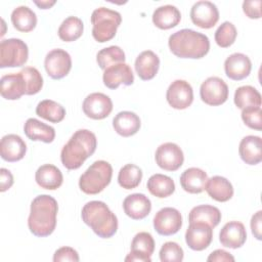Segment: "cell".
<instances>
[{
  "label": "cell",
  "mask_w": 262,
  "mask_h": 262,
  "mask_svg": "<svg viewBox=\"0 0 262 262\" xmlns=\"http://www.w3.org/2000/svg\"><path fill=\"white\" fill-rule=\"evenodd\" d=\"M57 211L58 205L53 196L49 194L36 196L31 203L28 218L30 231L38 237L50 235L56 226Z\"/></svg>",
  "instance_id": "obj_1"
},
{
  "label": "cell",
  "mask_w": 262,
  "mask_h": 262,
  "mask_svg": "<svg viewBox=\"0 0 262 262\" xmlns=\"http://www.w3.org/2000/svg\"><path fill=\"white\" fill-rule=\"evenodd\" d=\"M96 145L97 140L93 132L79 129L63 145L60 151V161L68 170H76L94 154Z\"/></svg>",
  "instance_id": "obj_2"
},
{
  "label": "cell",
  "mask_w": 262,
  "mask_h": 262,
  "mask_svg": "<svg viewBox=\"0 0 262 262\" xmlns=\"http://www.w3.org/2000/svg\"><path fill=\"white\" fill-rule=\"evenodd\" d=\"M171 52L180 58L199 59L210 50L209 38L191 29H182L173 33L168 40Z\"/></svg>",
  "instance_id": "obj_3"
},
{
  "label": "cell",
  "mask_w": 262,
  "mask_h": 262,
  "mask_svg": "<svg viewBox=\"0 0 262 262\" xmlns=\"http://www.w3.org/2000/svg\"><path fill=\"white\" fill-rule=\"evenodd\" d=\"M82 220L101 238L112 237L118 230L117 216L101 201H91L84 205Z\"/></svg>",
  "instance_id": "obj_4"
},
{
  "label": "cell",
  "mask_w": 262,
  "mask_h": 262,
  "mask_svg": "<svg viewBox=\"0 0 262 262\" xmlns=\"http://www.w3.org/2000/svg\"><path fill=\"white\" fill-rule=\"evenodd\" d=\"M112 176L113 168L108 162L95 161L80 176L79 187L86 194H97L110 184Z\"/></svg>",
  "instance_id": "obj_5"
},
{
  "label": "cell",
  "mask_w": 262,
  "mask_h": 262,
  "mask_svg": "<svg viewBox=\"0 0 262 262\" xmlns=\"http://www.w3.org/2000/svg\"><path fill=\"white\" fill-rule=\"evenodd\" d=\"M90 20L93 26V38L97 42L103 43L115 37L117 29L122 23V16L116 10H112L106 7H99L93 10Z\"/></svg>",
  "instance_id": "obj_6"
},
{
  "label": "cell",
  "mask_w": 262,
  "mask_h": 262,
  "mask_svg": "<svg viewBox=\"0 0 262 262\" xmlns=\"http://www.w3.org/2000/svg\"><path fill=\"white\" fill-rule=\"evenodd\" d=\"M29 56L28 45L20 39L10 38L0 43V68H17L24 66Z\"/></svg>",
  "instance_id": "obj_7"
},
{
  "label": "cell",
  "mask_w": 262,
  "mask_h": 262,
  "mask_svg": "<svg viewBox=\"0 0 262 262\" xmlns=\"http://www.w3.org/2000/svg\"><path fill=\"white\" fill-rule=\"evenodd\" d=\"M200 96L206 104H223L228 98V86L219 77H209L201 85Z\"/></svg>",
  "instance_id": "obj_8"
},
{
  "label": "cell",
  "mask_w": 262,
  "mask_h": 262,
  "mask_svg": "<svg viewBox=\"0 0 262 262\" xmlns=\"http://www.w3.org/2000/svg\"><path fill=\"white\" fill-rule=\"evenodd\" d=\"M44 67L50 78L54 80L62 79L72 69L71 55L63 49H52L45 56Z\"/></svg>",
  "instance_id": "obj_9"
},
{
  "label": "cell",
  "mask_w": 262,
  "mask_h": 262,
  "mask_svg": "<svg viewBox=\"0 0 262 262\" xmlns=\"http://www.w3.org/2000/svg\"><path fill=\"white\" fill-rule=\"evenodd\" d=\"M182 226V216L180 212L171 207L159 210L154 217V227L156 231L164 236L175 234Z\"/></svg>",
  "instance_id": "obj_10"
},
{
  "label": "cell",
  "mask_w": 262,
  "mask_h": 262,
  "mask_svg": "<svg viewBox=\"0 0 262 262\" xmlns=\"http://www.w3.org/2000/svg\"><path fill=\"white\" fill-rule=\"evenodd\" d=\"M155 159L161 169L172 172L178 170L184 162L182 149L173 142L161 144L156 150Z\"/></svg>",
  "instance_id": "obj_11"
},
{
  "label": "cell",
  "mask_w": 262,
  "mask_h": 262,
  "mask_svg": "<svg viewBox=\"0 0 262 262\" xmlns=\"http://www.w3.org/2000/svg\"><path fill=\"white\" fill-rule=\"evenodd\" d=\"M82 108L84 114L93 120H102L113 111V101L106 94L94 92L86 96Z\"/></svg>",
  "instance_id": "obj_12"
},
{
  "label": "cell",
  "mask_w": 262,
  "mask_h": 262,
  "mask_svg": "<svg viewBox=\"0 0 262 262\" xmlns=\"http://www.w3.org/2000/svg\"><path fill=\"white\" fill-rule=\"evenodd\" d=\"M166 99L173 108H187L193 101V90L191 85L184 80H175L167 89Z\"/></svg>",
  "instance_id": "obj_13"
},
{
  "label": "cell",
  "mask_w": 262,
  "mask_h": 262,
  "mask_svg": "<svg viewBox=\"0 0 262 262\" xmlns=\"http://www.w3.org/2000/svg\"><path fill=\"white\" fill-rule=\"evenodd\" d=\"M190 19L202 29H211L219 19L218 8L213 2L198 1L190 9Z\"/></svg>",
  "instance_id": "obj_14"
},
{
  "label": "cell",
  "mask_w": 262,
  "mask_h": 262,
  "mask_svg": "<svg viewBox=\"0 0 262 262\" xmlns=\"http://www.w3.org/2000/svg\"><path fill=\"white\" fill-rule=\"evenodd\" d=\"M213 239V228L203 222L189 223L185 232V242L193 251L207 249Z\"/></svg>",
  "instance_id": "obj_15"
},
{
  "label": "cell",
  "mask_w": 262,
  "mask_h": 262,
  "mask_svg": "<svg viewBox=\"0 0 262 262\" xmlns=\"http://www.w3.org/2000/svg\"><path fill=\"white\" fill-rule=\"evenodd\" d=\"M102 81L107 88L117 89L121 84L126 86L132 85L134 82V75L129 64L121 62L105 69Z\"/></svg>",
  "instance_id": "obj_16"
},
{
  "label": "cell",
  "mask_w": 262,
  "mask_h": 262,
  "mask_svg": "<svg viewBox=\"0 0 262 262\" xmlns=\"http://www.w3.org/2000/svg\"><path fill=\"white\" fill-rule=\"evenodd\" d=\"M252 70L250 58L239 52L230 54L224 61V71L226 76L234 81H241L247 78Z\"/></svg>",
  "instance_id": "obj_17"
},
{
  "label": "cell",
  "mask_w": 262,
  "mask_h": 262,
  "mask_svg": "<svg viewBox=\"0 0 262 262\" xmlns=\"http://www.w3.org/2000/svg\"><path fill=\"white\" fill-rule=\"evenodd\" d=\"M27 151V144L23 138L16 134L4 135L0 142V155L6 162L20 161Z\"/></svg>",
  "instance_id": "obj_18"
},
{
  "label": "cell",
  "mask_w": 262,
  "mask_h": 262,
  "mask_svg": "<svg viewBox=\"0 0 262 262\" xmlns=\"http://www.w3.org/2000/svg\"><path fill=\"white\" fill-rule=\"evenodd\" d=\"M247 239V231L239 221H229L220 230L219 241L225 248H241Z\"/></svg>",
  "instance_id": "obj_19"
},
{
  "label": "cell",
  "mask_w": 262,
  "mask_h": 262,
  "mask_svg": "<svg viewBox=\"0 0 262 262\" xmlns=\"http://www.w3.org/2000/svg\"><path fill=\"white\" fill-rule=\"evenodd\" d=\"M125 214L134 220L144 219L151 210L150 200L143 193H132L123 202Z\"/></svg>",
  "instance_id": "obj_20"
},
{
  "label": "cell",
  "mask_w": 262,
  "mask_h": 262,
  "mask_svg": "<svg viewBox=\"0 0 262 262\" xmlns=\"http://www.w3.org/2000/svg\"><path fill=\"white\" fill-rule=\"evenodd\" d=\"M1 96L8 100L19 99L27 92V85L20 72L4 75L0 80Z\"/></svg>",
  "instance_id": "obj_21"
},
{
  "label": "cell",
  "mask_w": 262,
  "mask_h": 262,
  "mask_svg": "<svg viewBox=\"0 0 262 262\" xmlns=\"http://www.w3.org/2000/svg\"><path fill=\"white\" fill-rule=\"evenodd\" d=\"M241 159L248 165H257L262 161V139L259 136L244 137L238 146Z\"/></svg>",
  "instance_id": "obj_22"
},
{
  "label": "cell",
  "mask_w": 262,
  "mask_h": 262,
  "mask_svg": "<svg viewBox=\"0 0 262 262\" xmlns=\"http://www.w3.org/2000/svg\"><path fill=\"white\" fill-rule=\"evenodd\" d=\"M135 71L138 77L143 80H151L160 68V58L151 50L142 51L135 59Z\"/></svg>",
  "instance_id": "obj_23"
},
{
  "label": "cell",
  "mask_w": 262,
  "mask_h": 262,
  "mask_svg": "<svg viewBox=\"0 0 262 262\" xmlns=\"http://www.w3.org/2000/svg\"><path fill=\"white\" fill-rule=\"evenodd\" d=\"M140 126V119L133 112H120L113 119V127L115 131L123 137H129L136 134L139 131Z\"/></svg>",
  "instance_id": "obj_24"
},
{
  "label": "cell",
  "mask_w": 262,
  "mask_h": 262,
  "mask_svg": "<svg viewBox=\"0 0 262 262\" xmlns=\"http://www.w3.org/2000/svg\"><path fill=\"white\" fill-rule=\"evenodd\" d=\"M35 180L41 188L54 190L62 184L63 177L61 171L56 166L45 164L37 169Z\"/></svg>",
  "instance_id": "obj_25"
},
{
  "label": "cell",
  "mask_w": 262,
  "mask_h": 262,
  "mask_svg": "<svg viewBox=\"0 0 262 262\" xmlns=\"http://www.w3.org/2000/svg\"><path fill=\"white\" fill-rule=\"evenodd\" d=\"M24 132L26 136L33 141L50 143L55 138L54 128L35 118H30L26 121L24 126Z\"/></svg>",
  "instance_id": "obj_26"
},
{
  "label": "cell",
  "mask_w": 262,
  "mask_h": 262,
  "mask_svg": "<svg viewBox=\"0 0 262 262\" xmlns=\"http://www.w3.org/2000/svg\"><path fill=\"white\" fill-rule=\"evenodd\" d=\"M207 180V173L195 167L186 169L180 175L181 187L188 193H201L205 189Z\"/></svg>",
  "instance_id": "obj_27"
},
{
  "label": "cell",
  "mask_w": 262,
  "mask_h": 262,
  "mask_svg": "<svg viewBox=\"0 0 262 262\" xmlns=\"http://www.w3.org/2000/svg\"><path fill=\"white\" fill-rule=\"evenodd\" d=\"M205 189L208 194L217 202H227L233 195L232 184L225 177L215 175L206 182Z\"/></svg>",
  "instance_id": "obj_28"
},
{
  "label": "cell",
  "mask_w": 262,
  "mask_h": 262,
  "mask_svg": "<svg viewBox=\"0 0 262 262\" xmlns=\"http://www.w3.org/2000/svg\"><path fill=\"white\" fill-rule=\"evenodd\" d=\"M181 19V13L179 9L174 5H163L152 13L154 25L161 30H169L176 27Z\"/></svg>",
  "instance_id": "obj_29"
},
{
  "label": "cell",
  "mask_w": 262,
  "mask_h": 262,
  "mask_svg": "<svg viewBox=\"0 0 262 262\" xmlns=\"http://www.w3.org/2000/svg\"><path fill=\"white\" fill-rule=\"evenodd\" d=\"M188 221L189 223L203 222L214 228L221 221V212L217 207L211 205L195 206L188 214Z\"/></svg>",
  "instance_id": "obj_30"
},
{
  "label": "cell",
  "mask_w": 262,
  "mask_h": 262,
  "mask_svg": "<svg viewBox=\"0 0 262 262\" xmlns=\"http://www.w3.org/2000/svg\"><path fill=\"white\" fill-rule=\"evenodd\" d=\"M11 23L19 32H31L37 25L36 13L28 6L20 5L13 9L11 12Z\"/></svg>",
  "instance_id": "obj_31"
},
{
  "label": "cell",
  "mask_w": 262,
  "mask_h": 262,
  "mask_svg": "<svg viewBox=\"0 0 262 262\" xmlns=\"http://www.w3.org/2000/svg\"><path fill=\"white\" fill-rule=\"evenodd\" d=\"M147 189L148 191L159 198H167L171 195L175 190V183L173 179L164 174H154L147 180Z\"/></svg>",
  "instance_id": "obj_32"
},
{
  "label": "cell",
  "mask_w": 262,
  "mask_h": 262,
  "mask_svg": "<svg viewBox=\"0 0 262 262\" xmlns=\"http://www.w3.org/2000/svg\"><path fill=\"white\" fill-rule=\"evenodd\" d=\"M36 114L51 123H59L66 117V110L60 103L54 100L44 99L37 104Z\"/></svg>",
  "instance_id": "obj_33"
},
{
  "label": "cell",
  "mask_w": 262,
  "mask_h": 262,
  "mask_svg": "<svg viewBox=\"0 0 262 262\" xmlns=\"http://www.w3.org/2000/svg\"><path fill=\"white\" fill-rule=\"evenodd\" d=\"M84 24L81 18L77 16H69L60 24L57 34L60 40L64 42H73L82 36Z\"/></svg>",
  "instance_id": "obj_34"
},
{
  "label": "cell",
  "mask_w": 262,
  "mask_h": 262,
  "mask_svg": "<svg viewBox=\"0 0 262 262\" xmlns=\"http://www.w3.org/2000/svg\"><path fill=\"white\" fill-rule=\"evenodd\" d=\"M233 100L234 104L241 110L248 106H261V94L256 88L250 85L236 88Z\"/></svg>",
  "instance_id": "obj_35"
},
{
  "label": "cell",
  "mask_w": 262,
  "mask_h": 262,
  "mask_svg": "<svg viewBox=\"0 0 262 262\" xmlns=\"http://www.w3.org/2000/svg\"><path fill=\"white\" fill-rule=\"evenodd\" d=\"M142 179L141 169L134 164L123 166L118 174L119 185L125 189H133L137 187Z\"/></svg>",
  "instance_id": "obj_36"
},
{
  "label": "cell",
  "mask_w": 262,
  "mask_h": 262,
  "mask_svg": "<svg viewBox=\"0 0 262 262\" xmlns=\"http://www.w3.org/2000/svg\"><path fill=\"white\" fill-rule=\"evenodd\" d=\"M125 52L123 49L119 46H110L105 47L101 50H99L96 54V61L99 66L100 69L105 70L108 67L116 64V63H121L125 62Z\"/></svg>",
  "instance_id": "obj_37"
},
{
  "label": "cell",
  "mask_w": 262,
  "mask_h": 262,
  "mask_svg": "<svg viewBox=\"0 0 262 262\" xmlns=\"http://www.w3.org/2000/svg\"><path fill=\"white\" fill-rule=\"evenodd\" d=\"M155 251V239L148 232L141 231L135 234L131 243V253L150 258Z\"/></svg>",
  "instance_id": "obj_38"
},
{
  "label": "cell",
  "mask_w": 262,
  "mask_h": 262,
  "mask_svg": "<svg viewBox=\"0 0 262 262\" xmlns=\"http://www.w3.org/2000/svg\"><path fill=\"white\" fill-rule=\"evenodd\" d=\"M237 36L235 26L230 21H224L221 24L215 32V42L222 48L231 46Z\"/></svg>",
  "instance_id": "obj_39"
},
{
  "label": "cell",
  "mask_w": 262,
  "mask_h": 262,
  "mask_svg": "<svg viewBox=\"0 0 262 262\" xmlns=\"http://www.w3.org/2000/svg\"><path fill=\"white\" fill-rule=\"evenodd\" d=\"M20 73L23 74L27 85L26 95L37 94L43 87V78L40 72L36 68L26 67Z\"/></svg>",
  "instance_id": "obj_40"
},
{
  "label": "cell",
  "mask_w": 262,
  "mask_h": 262,
  "mask_svg": "<svg viewBox=\"0 0 262 262\" xmlns=\"http://www.w3.org/2000/svg\"><path fill=\"white\" fill-rule=\"evenodd\" d=\"M159 256L162 262H180L183 260L184 253L177 243L167 242L161 247Z\"/></svg>",
  "instance_id": "obj_41"
},
{
  "label": "cell",
  "mask_w": 262,
  "mask_h": 262,
  "mask_svg": "<svg viewBox=\"0 0 262 262\" xmlns=\"http://www.w3.org/2000/svg\"><path fill=\"white\" fill-rule=\"evenodd\" d=\"M242 119L249 128L260 131L262 129L261 106H248L243 108Z\"/></svg>",
  "instance_id": "obj_42"
},
{
  "label": "cell",
  "mask_w": 262,
  "mask_h": 262,
  "mask_svg": "<svg viewBox=\"0 0 262 262\" xmlns=\"http://www.w3.org/2000/svg\"><path fill=\"white\" fill-rule=\"evenodd\" d=\"M80 260L78 252L71 247H61L57 249L53 255L54 262H63V261H72L78 262Z\"/></svg>",
  "instance_id": "obj_43"
},
{
  "label": "cell",
  "mask_w": 262,
  "mask_h": 262,
  "mask_svg": "<svg viewBox=\"0 0 262 262\" xmlns=\"http://www.w3.org/2000/svg\"><path fill=\"white\" fill-rule=\"evenodd\" d=\"M243 10L249 18L261 17V0H247L243 2Z\"/></svg>",
  "instance_id": "obj_44"
},
{
  "label": "cell",
  "mask_w": 262,
  "mask_h": 262,
  "mask_svg": "<svg viewBox=\"0 0 262 262\" xmlns=\"http://www.w3.org/2000/svg\"><path fill=\"white\" fill-rule=\"evenodd\" d=\"M251 230L252 233L254 235V237H256L258 241H261L262 238V211L259 210L257 211L251 218Z\"/></svg>",
  "instance_id": "obj_45"
},
{
  "label": "cell",
  "mask_w": 262,
  "mask_h": 262,
  "mask_svg": "<svg viewBox=\"0 0 262 262\" xmlns=\"http://www.w3.org/2000/svg\"><path fill=\"white\" fill-rule=\"evenodd\" d=\"M207 261L209 262H233L234 261V257L226 252L225 250H222V249H218V250H215L213 251L209 257L207 258Z\"/></svg>",
  "instance_id": "obj_46"
},
{
  "label": "cell",
  "mask_w": 262,
  "mask_h": 262,
  "mask_svg": "<svg viewBox=\"0 0 262 262\" xmlns=\"http://www.w3.org/2000/svg\"><path fill=\"white\" fill-rule=\"evenodd\" d=\"M13 184V176L8 169H0V191H6Z\"/></svg>",
  "instance_id": "obj_47"
},
{
  "label": "cell",
  "mask_w": 262,
  "mask_h": 262,
  "mask_svg": "<svg viewBox=\"0 0 262 262\" xmlns=\"http://www.w3.org/2000/svg\"><path fill=\"white\" fill-rule=\"evenodd\" d=\"M34 3L40 8V9H48L51 6L55 4V1H34Z\"/></svg>",
  "instance_id": "obj_48"
}]
</instances>
